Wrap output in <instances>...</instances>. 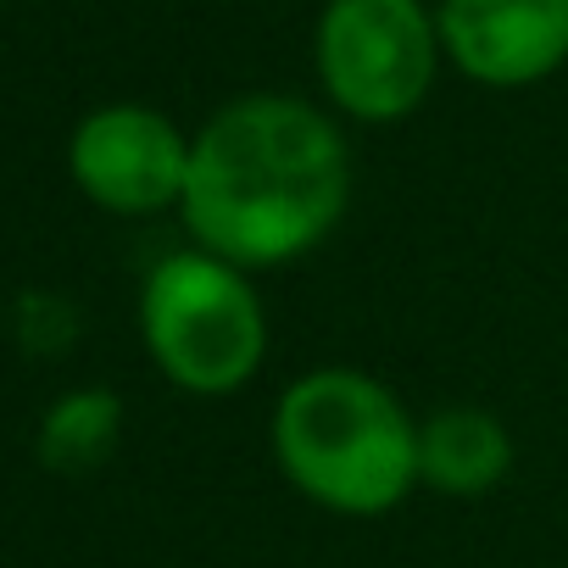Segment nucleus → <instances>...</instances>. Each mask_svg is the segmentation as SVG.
<instances>
[{
	"mask_svg": "<svg viewBox=\"0 0 568 568\" xmlns=\"http://www.w3.org/2000/svg\"><path fill=\"white\" fill-rule=\"evenodd\" d=\"M352 206V145L302 95H240L190 134V245L273 273L313 256Z\"/></svg>",
	"mask_w": 568,
	"mask_h": 568,
	"instance_id": "1",
	"label": "nucleus"
},
{
	"mask_svg": "<svg viewBox=\"0 0 568 568\" xmlns=\"http://www.w3.org/2000/svg\"><path fill=\"white\" fill-rule=\"evenodd\" d=\"M273 468L335 518H385L418 490V418L368 368L324 363L273 396Z\"/></svg>",
	"mask_w": 568,
	"mask_h": 568,
	"instance_id": "2",
	"label": "nucleus"
},
{
	"mask_svg": "<svg viewBox=\"0 0 568 568\" xmlns=\"http://www.w3.org/2000/svg\"><path fill=\"white\" fill-rule=\"evenodd\" d=\"M267 307L256 291V273L179 245L151 262L140 284V346L151 368L195 402L240 396L267 363Z\"/></svg>",
	"mask_w": 568,
	"mask_h": 568,
	"instance_id": "3",
	"label": "nucleus"
},
{
	"mask_svg": "<svg viewBox=\"0 0 568 568\" xmlns=\"http://www.w3.org/2000/svg\"><path fill=\"white\" fill-rule=\"evenodd\" d=\"M318 84L352 123H402L440 73V23L424 0H329L318 34Z\"/></svg>",
	"mask_w": 568,
	"mask_h": 568,
	"instance_id": "4",
	"label": "nucleus"
},
{
	"mask_svg": "<svg viewBox=\"0 0 568 568\" xmlns=\"http://www.w3.org/2000/svg\"><path fill=\"white\" fill-rule=\"evenodd\" d=\"M68 173L79 195L112 217L179 212L190 179V134L156 106L118 101L73 129Z\"/></svg>",
	"mask_w": 568,
	"mask_h": 568,
	"instance_id": "5",
	"label": "nucleus"
},
{
	"mask_svg": "<svg viewBox=\"0 0 568 568\" xmlns=\"http://www.w3.org/2000/svg\"><path fill=\"white\" fill-rule=\"evenodd\" d=\"M440 51L485 90H529L568 62V0H440Z\"/></svg>",
	"mask_w": 568,
	"mask_h": 568,
	"instance_id": "6",
	"label": "nucleus"
},
{
	"mask_svg": "<svg viewBox=\"0 0 568 568\" xmlns=\"http://www.w3.org/2000/svg\"><path fill=\"white\" fill-rule=\"evenodd\" d=\"M513 463L518 440L490 407L452 402L418 418V490H435L446 501H479L507 485Z\"/></svg>",
	"mask_w": 568,
	"mask_h": 568,
	"instance_id": "7",
	"label": "nucleus"
},
{
	"mask_svg": "<svg viewBox=\"0 0 568 568\" xmlns=\"http://www.w3.org/2000/svg\"><path fill=\"white\" fill-rule=\"evenodd\" d=\"M123 396L106 390V385H79V390H62L45 418H40V435H34V452L51 474H95L118 440H123Z\"/></svg>",
	"mask_w": 568,
	"mask_h": 568,
	"instance_id": "8",
	"label": "nucleus"
}]
</instances>
